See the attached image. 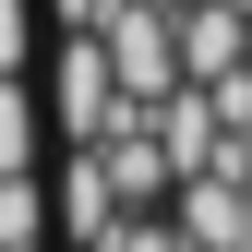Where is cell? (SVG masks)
<instances>
[{"instance_id":"6da1fadb","label":"cell","mask_w":252,"mask_h":252,"mask_svg":"<svg viewBox=\"0 0 252 252\" xmlns=\"http://www.w3.org/2000/svg\"><path fill=\"white\" fill-rule=\"evenodd\" d=\"M96 48H108V72H120V96L156 108L180 84V36H168V0H108L96 12Z\"/></svg>"},{"instance_id":"7a4b0ae2","label":"cell","mask_w":252,"mask_h":252,"mask_svg":"<svg viewBox=\"0 0 252 252\" xmlns=\"http://www.w3.org/2000/svg\"><path fill=\"white\" fill-rule=\"evenodd\" d=\"M168 228L192 240V252H252V180L180 168V180H168Z\"/></svg>"},{"instance_id":"3957f363","label":"cell","mask_w":252,"mask_h":252,"mask_svg":"<svg viewBox=\"0 0 252 252\" xmlns=\"http://www.w3.org/2000/svg\"><path fill=\"white\" fill-rule=\"evenodd\" d=\"M48 84H60V144H96L108 120H120V72H108V48H96V24H72L48 60Z\"/></svg>"},{"instance_id":"277c9868","label":"cell","mask_w":252,"mask_h":252,"mask_svg":"<svg viewBox=\"0 0 252 252\" xmlns=\"http://www.w3.org/2000/svg\"><path fill=\"white\" fill-rule=\"evenodd\" d=\"M60 216H72V240H84V252L120 228V192H108V156H96V144H72V168H60Z\"/></svg>"},{"instance_id":"5b68a950","label":"cell","mask_w":252,"mask_h":252,"mask_svg":"<svg viewBox=\"0 0 252 252\" xmlns=\"http://www.w3.org/2000/svg\"><path fill=\"white\" fill-rule=\"evenodd\" d=\"M48 156V108H36V72H0V168H36Z\"/></svg>"},{"instance_id":"8992f818","label":"cell","mask_w":252,"mask_h":252,"mask_svg":"<svg viewBox=\"0 0 252 252\" xmlns=\"http://www.w3.org/2000/svg\"><path fill=\"white\" fill-rule=\"evenodd\" d=\"M0 240H48V192H36V168H0Z\"/></svg>"},{"instance_id":"52a82bcc","label":"cell","mask_w":252,"mask_h":252,"mask_svg":"<svg viewBox=\"0 0 252 252\" xmlns=\"http://www.w3.org/2000/svg\"><path fill=\"white\" fill-rule=\"evenodd\" d=\"M0 72H36V0H0Z\"/></svg>"},{"instance_id":"ba28073f","label":"cell","mask_w":252,"mask_h":252,"mask_svg":"<svg viewBox=\"0 0 252 252\" xmlns=\"http://www.w3.org/2000/svg\"><path fill=\"white\" fill-rule=\"evenodd\" d=\"M36 12H60V36H72V24H96L108 0H36Z\"/></svg>"},{"instance_id":"9c48e42d","label":"cell","mask_w":252,"mask_h":252,"mask_svg":"<svg viewBox=\"0 0 252 252\" xmlns=\"http://www.w3.org/2000/svg\"><path fill=\"white\" fill-rule=\"evenodd\" d=\"M0 252H48V240H0Z\"/></svg>"},{"instance_id":"30bf717a","label":"cell","mask_w":252,"mask_h":252,"mask_svg":"<svg viewBox=\"0 0 252 252\" xmlns=\"http://www.w3.org/2000/svg\"><path fill=\"white\" fill-rule=\"evenodd\" d=\"M240 60H252V36H240Z\"/></svg>"},{"instance_id":"8fae6325","label":"cell","mask_w":252,"mask_h":252,"mask_svg":"<svg viewBox=\"0 0 252 252\" xmlns=\"http://www.w3.org/2000/svg\"><path fill=\"white\" fill-rule=\"evenodd\" d=\"M240 144H252V132H240Z\"/></svg>"}]
</instances>
